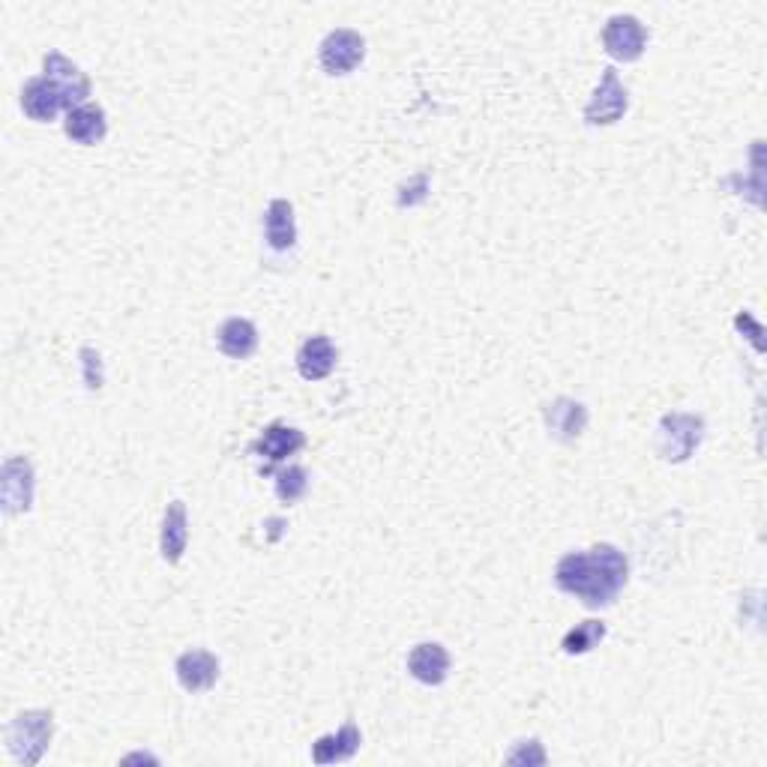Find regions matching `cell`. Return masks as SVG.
Wrapping results in <instances>:
<instances>
[{
    "mask_svg": "<svg viewBox=\"0 0 767 767\" xmlns=\"http://www.w3.org/2000/svg\"><path fill=\"white\" fill-rule=\"evenodd\" d=\"M630 564L626 555L612 543H600L587 552H570L558 561V591L582 600L587 609H606L626 587Z\"/></svg>",
    "mask_w": 767,
    "mask_h": 767,
    "instance_id": "1",
    "label": "cell"
},
{
    "mask_svg": "<svg viewBox=\"0 0 767 767\" xmlns=\"http://www.w3.org/2000/svg\"><path fill=\"white\" fill-rule=\"evenodd\" d=\"M54 737V714L51 710H21L7 726V747L19 765H40Z\"/></svg>",
    "mask_w": 767,
    "mask_h": 767,
    "instance_id": "2",
    "label": "cell"
},
{
    "mask_svg": "<svg viewBox=\"0 0 767 767\" xmlns=\"http://www.w3.org/2000/svg\"><path fill=\"white\" fill-rule=\"evenodd\" d=\"M705 438V420L696 415H666L656 426V453L666 462H687Z\"/></svg>",
    "mask_w": 767,
    "mask_h": 767,
    "instance_id": "3",
    "label": "cell"
},
{
    "mask_svg": "<svg viewBox=\"0 0 767 767\" xmlns=\"http://www.w3.org/2000/svg\"><path fill=\"white\" fill-rule=\"evenodd\" d=\"M33 489H37V474L28 456H10L0 471V498H3V513L19 515L28 513L33 507Z\"/></svg>",
    "mask_w": 767,
    "mask_h": 767,
    "instance_id": "4",
    "label": "cell"
},
{
    "mask_svg": "<svg viewBox=\"0 0 767 767\" xmlns=\"http://www.w3.org/2000/svg\"><path fill=\"white\" fill-rule=\"evenodd\" d=\"M366 58V40L351 28H336L321 40L318 49V61L327 75H348Z\"/></svg>",
    "mask_w": 767,
    "mask_h": 767,
    "instance_id": "5",
    "label": "cell"
},
{
    "mask_svg": "<svg viewBox=\"0 0 767 767\" xmlns=\"http://www.w3.org/2000/svg\"><path fill=\"white\" fill-rule=\"evenodd\" d=\"M21 112L37 123H51L61 112L70 114L72 102L49 75H33L21 88Z\"/></svg>",
    "mask_w": 767,
    "mask_h": 767,
    "instance_id": "6",
    "label": "cell"
},
{
    "mask_svg": "<svg viewBox=\"0 0 767 767\" xmlns=\"http://www.w3.org/2000/svg\"><path fill=\"white\" fill-rule=\"evenodd\" d=\"M630 109V96H626V88L617 79L615 67H606L603 70V79L596 84L594 96L585 105V123L591 126H609V123H617Z\"/></svg>",
    "mask_w": 767,
    "mask_h": 767,
    "instance_id": "7",
    "label": "cell"
},
{
    "mask_svg": "<svg viewBox=\"0 0 767 767\" xmlns=\"http://www.w3.org/2000/svg\"><path fill=\"white\" fill-rule=\"evenodd\" d=\"M603 49L615 61H638L647 49L645 24L636 16H612L603 28Z\"/></svg>",
    "mask_w": 767,
    "mask_h": 767,
    "instance_id": "8",
    "label": "cell"
},
{
    "mask_svg": "<svg viewBox=\"0 0 767 767\" xmlns=\"http://www.w3.org/2000/svg\"><path fill=\"white\" fill-rule=\"evenodd\" d=\"M174 675L181 681V687L186 693H207V689L216 687L219 681V659L211 651L204 647H192V651H183L174 663Z\"/></svg>",
    "mask_w": 767,
    "mask_h": 767,
    "instance_id": "9",
    "label": "cell"
},
{
    "mask_svg": "<svg viewBox=\"0 0 767 767\" xmlns=\"http://www.w3.org/2000/svg\"><path fill=\"white\" fill-rule=\"evenodd\" d=\"M545 429L555 441H579L582 432L587 429V408L582 402H575L570 396H558L555 402L545 405Z\"/></svg>",
    "mask_w": 767,
    "mask_h": 767,
    "instance_id": "10",
    "label": "cell"
},
{
    "mask_svg": "<svg viewBox=\"0 0 767 767\" xmlns=\"http://www.w3.org/2000/svg\"><path fill=\"white\" fill-rule=\"evenodd\" d=\"M408 675L426 684V687H441L450 675V654L441 642H420L408 654Z\"/></svg>",
    "mask_w": 767,
    "mask_h": 767,
    "instance_id": "11",
    "label": "cell"
},
{
    "mask_svg": "<svg viewBox=\"0 0 767 767\" xmlns=\"http://www.w3.org/2000/svg\"><path fill=\"white\" fill-rule=\"evenodd\" d=\"M306 447V434L300 429L285 423H270L258 434V441L253 444V453L264 459L267 464L288 462L294 453H300Z\"/></svg>",
    "mask_w": 767,
    "mask_h": 767,
    "instance_id": "12",
    "label": "cell"
},
{
    "mask_svg": "<svg viewBox=\"0 0 767 767\" xmlns=\"http://www.w3.org/2000/svg\"><path fill=\"white\" fill-rule=\"evenodd\" d=\"M42 75H49V79L70 96L72 109L84 105L88 96H91V79H88L75 63L67 61L61 51H49V54L42 58Z\"/></svg>",
    "mask_w": 767,
    "mask_h": 767,
    "instance_id": "13",
    "label": "cell"
},
{
    "mask_svg": "<svg viewBox=\"0 0 767 767\" xmlns=\"http://www.w3.org/2000/svg\"><path fill=\"white\" fill-rule=\"evenodd\" d=\"M336 360H339V351L330 342V336L315 334L297 351V372L304 375L306 381H324L336 369Z\"/></svg>",
    "mask_w": 767,
    "mask_h": 767,
    "instance_id": "14",
    "label": "cell"
},
{
    "mask_svg": "<svg viewBox=\"0 0 767 767\" xmlns=\"http://www.w3.org/2000/svg\"><path fill=\"white\" fill-rule=\"evenodd\" d=\"M190 545V519H186V504L183 501H172L162 513L160 528V552L162 561L177 564Z\"/></svg>",
    "mask_w": 767,
    "mask_h": 767,
    "instance_id": "15",
    "label": "cell"
},
{
    "mask_svg": "<svg viewBox=\"0 0 767 767\" xmlns=\"http://www.w3.org/2000/svg\"><path fill=\"white\" fill-rule=\"evenodd\" d=\"M63 132H67V139H72L75 144L91 147V144H100L102 139H105V132H109V117H105V112H102L100 105L84 102V105H79V109H72V112L67 114Z\"/></svg>",
    "mask_w": 767,
    "mask_h": 767,
    "instance_id": "16",
    "label": "cell"
},
{
    "mask_svg": "<svg viewBox=\"0 0 767 767\" xmlns=\"http://www.w3.org/2000/svg\"><path fill=\"white\" fill-rule=\"evenodd\" d=\"M264 237L273 253H288L297 243V223H294V207L285 198H273L264 211Z\"/></svg>",
    "mask_w": 767,
    "mask_h": 767,
    "instance_id": "17",
    "label": "cell"
},
{
    "mask_svg": "<svg viewBox=\"0 0 767 767\" xmlns=\"http://www.w3.org/2000/svg\"><path fill=\"white\" fill-rule=\"evenodd\" d=\"M364 744V735L360 728L354 726L351 719L345 723L339 732L334 735L318 737L313 744V761L315 765H334V761H348V758L357 756V749Z\"/></svg>",
    "mask_w": 767,
    "mask_h": 767,
    "instance_id": "18",
    "label": "cell"
},
{
    "mask_svg": "<svg viewBox=\"0 0 767 767\" xmlns=\"http://www.w3.org/2000/svg\"><path fill=\"white\" fill-rule=\"evenodd\" d=\"M216 345L232 360H249L258 351V327L249 318H228L216 334Z\"/></svg>",
    "mask_w": 767,
    "mask_h": 767,
    "instance_id": "19",
    "label": "cell"
},
{
    "mask_svg": "<svg viewBox=\"0 0 767 767\" xmlns=\"http://www.w3.org/2000/svg\"><path fill=\"white\" fill-rule=\"evenodd\" d=\"M606 633L609 630L603 621H582V624H575L573 630L561 638V647H564V654L570 656L591 654V651L600 647V642L606 638Z\"/></svg>",
    "mask_w": 767,
    "mask_h": 767,
    "instance_id": "20",
    "label": "cell"
},
{
    "mask_svg": "<svg viewBox=\"0 0 767 767\" xmlns=\"http://www.w3.org/2000/svg\"><path fill=\"white\" fill-rule=\"evenodd\" d=\"M273 489H276V498L283 504H297L306 495V489H309V474H306L300 464H288L283 471H276Z\"/></svg>",
    "mask_w": 767,
    "mask_h": 767,
    "instance_id": "21",
    "label": "cell"
},
{
    "mask_svg": "<svg viewBox=\"0 0 767 767\" xmlns=\"http://www.w3.org/2000/svg\"><path fill=\"white\" fill-rule=\"evenodd\" d=\"M426 198H429V174L420 172L415 174L411 181L399 186V198H396V202H399V207H417V204H423Z\"/></svg>",
    "mask_w": 767,
    "mask_h": 767,
    "instance_id": "22",
    "label": "cell"
},
{
    "mask_svg": "<svg viewBox=\"0 0 767 767\" xmlns=\"http://www.w3.org/2000/svg\"><path fill=\"white\" fill-rule=\"evenodd\" d=\"M81 369H84V384H88V390H100L102 381H105V375H102V357L100 351H93V348H81Z\"/></svg>",
    "mask_w": 767,
    "mask_h": 767,
    "instance_id": "23",
    "label": "cell"
},
{
    "mask_svg": "<svg viewBox=\"0 0 767 767\" xmlns=\"http://www.w3.org/2000/svg\"><path fill=\"white\" fill-rule=\"evenodd\" d=\"M510 765H545V753L540 740H519L515 749L507 756Z\"/></svg>",
    "mask_w": 767,
    "mask_h": 767,
    "instance_id": "24",
    "label": "cell"
},
{
    "mask_svg": "<svg viewBox=\"0 0 767 767\" xmlns=\"http://www.w3.org/2000/svg\"><path fill=\"white\" fill-rule=\"evenodd\" d=\"M264 525H267V528H273V531H270V543H276V540H279V536H283L285 519H267V522H264Z\"/></svg>",
    "mask_w": 767,
    "mask_h": 767,
    "instance_id": "25",
    "label": "cell"
}]
</instances>
